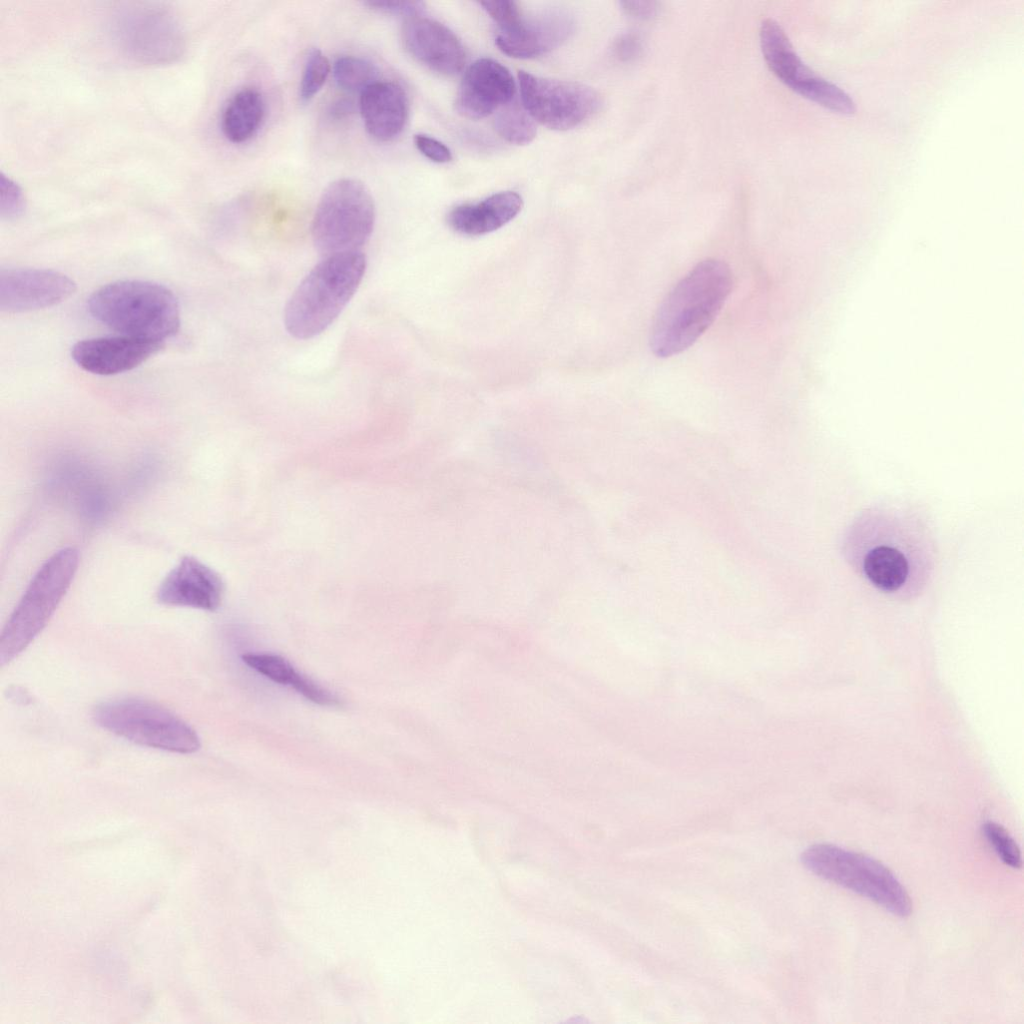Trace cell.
<instances>
[{
	"label": "cell",
	"mask_w": 1024,
	"mask_h": 1024,
	"mask_svg": "<svg viewBox=\"0 0 1024 1024\" xmlns=\"http://www.w3.org/2000/svg\"><path fill=\"white\" fill-rule=\"evenodd\" d=\"M732 288L729 266L705 259L666 295L653 320L650 347L657 357L677 355L709 328Z\"/></svg>",
	"instance_id": "obj_1"
},
{
	"label": "cell",
	"mask_w": 1024,
	"mask_h": 1024,
	"mask_svg": "<svg viewBox=\"0 0 1024 1024\" xmlns=\"http://www.w3.org/2000/svg\"><path fill=\"white\" fill-rule=\"evenodd\" d=\"M365 269L361 250L324 257L287 301L284 324L288 333L310 339L326 330L355 294Z\"/></svg>",
	"instance_id": "obj_2"
},
{
	"label": "cell",
	"mask_w": 1024,
	"mask_h": 1024,
	"mask_svg": "<svg viewBox=\"0 0 1024 1024\" xmlns=\"http://www.w3.org/2000/svg\"><path fill=\"white\" fill-rule=\"evenodd\" d=\"M90 314L121 335L164 342L180 327L174 293L145 280H119L97 289L88 299Z\"/></svg>",
	"instance_id": "obj_3"
},
{
	"label": "cell",
	"mask_w": 1024,
	"mask_h": 1024,
	"mask_svg": "<svg viewBox=\"0 0 1024 1024\" xmlns=\"http://www.w3.org/2000/svg\"><path fill=\"white\" fill-rule=\"evenodd\" d=\"M78 563V551L67 547L39 568L2 630L1 666L25 650L46 626L69 589Z\"/></svg>",
	"instance_id": "obj_4"
},
{
	"label": "cell",
	"mask_w": 1024,
	"mask_h": 1024,
	"mask_svg": "<svg viewBox=\"0 0 1024 1024\" xmlns=\"http://www.w3.org/2000/svg\"><path fill=\"white\" fill-rule=\"evenodd\" d=\"M803 865L815 875L851 890L890 913L907 917L912 901L904 886L879 861L832 844H815L801 855Z\"/></svg>",
	"instance_id": "obj_5"
},
{
	"label": "cell",
	"mask_w": 1024,
	"mask_h": 1024,
	"mask_svg": "<svg viewBox=\"0 0 1024 1024\" xmlns=\"http://www.w3.org/2000/svg\"><path fill=\"white\" fill-rule=\"evenodd\" d=\"M375 204L368 188L354 178L330 183L317 204L311 235L324 257L361 250L375 223Z\"/></svg>",
	"instance_id": "obj_6"
},
{
	"label": "cell",
	"mask_w": 1024,
	"mask_h": 1024,
	"mask_svg": "<svg viewBox=\"0 0 1024 1024\" xmlns=\"http://www.w3.org/2000/svg\"><path fill=\"white\" fill-rule=\"evenodd\" d=\"M95 722L136 744L181 754L200 748L196 731L166 708L144 699L123 698L98 705Z\"/></svg>",
	"instance_id": "obj_7"
},
{
	"label": "cell",
	"mask_w": 1024,
	"mask_h": 1024,
	"mask_svg": "<svg viewBox=\"0 0 1024 1024\" xmlns=\"http://www.w3.org/2000/svg\"><path fill=\"white\" fill-rule=\"evenodd\" d=\"M113 34L121 51L144 65L172 63L186 48L180 23L173 14L159 7L136 6L123 10L115 19Z\"/></svg>",
	"instance_id": "obj_8"
},
{
	"label": "cell",
	"mask_w": 1024,
	"mask_h": 1024,
	"mask_svg": "<svg viewBox=\"0 0 1024 1024\" xmlns=\"http://www.w3.org/2000/svg\"><path fill=\"white\" fill-rule=\"evenodd\" d=\"M521 102L537 123L558 131L573 129L600 108V95L591 87L572 81L542 78L518 72Z\"/></svg>",
	"instance_id": "obj_9"
},
{
	"label": "cell",
	"mask_w": 1024,
	"mask_h": 1024,
	"mask_svg": "<svg viewBox=\"0 0 1024 1024\" xmlns=\"http://www.w3.org/2000/svg\"><path fill=\"white\" fill-rule=\"evenodd\" d=\"M759 41L767 66L790 89L830 110L844 114L856 111L849 94L816 74L801 60L775 20L768 18L762 21Z\"/></svg>",
	"instance_id": "obj_10"
},
{
	"label": "cell",
	"mask_w": 1024,
	"mask_h": 1024,
	"mask_svg": "<svg viewBox=\"0 0 1024 1024\" xmlns=\"http://www.w3.org/2000/svg\"><path fill=\"white\" fill-rule=\"evenodd\" d=\"M76 283L59 271L8 268L0 271V310L23 313L54 306L69 298Z\"/></svg>",
	"instance_id": "obj_11"
},
{
	"label": "cell",
	"mask_w": 1024,
	"mask_h": 1024,
	"mask_svg": "<svg viewBox=\"0 0 1024 1024\" xmlns=\"http://www.w3.org/2000/svg\"><path fill=\"white\" fill-rule=\"evenodd\" d=\"M515 80L501 63L481 58L466 70L456 94L457 112L469 119H482L514 100Z\"/></svg>",
	"instance_id": "obj_12"
},
{
	"label": "cell",
	"mask_w": 1024,
	"mask_h": 1024,
	"mask_svg": "<svg viewBox=\"0 0 1024 1024\" xmlns=\"http://www.w3.org/2000/svg\"><path fill=\"white\" fill-rule=\"evenodd\" d=\"M401 39L417 62L438 74L453 76L465 65L466 52L459 38L434 19L421 14L407 18Z\"/></svg>",
	"instance_id": "obj_13"
},
{
	"label": "cell",
	"mask_w": 1024,
	"mask_h": 1024,
	"mask_svg": "<svg viewBox=\"0 0 1024 1024\" xmlns=\"http://www.w3.org/2000/svg\"><path fill=\"white\" fill-rule=\"evenodd\" d=\"M162 346V342L127 335L96 337L75 343L71 356L83 370L107 376L136 368Z\"/></svg>",
	"instance_id": "obj_14"
},
{
	"label": "cell",
	"mask_w": 1024,
	"mask_h": 1024,
	"mask_svg": "<svg viewBox=\"0 0 1024 1024\" xmlns=\"http://www.w3.org/2000/svg\"><path fill=\"white\" fill-rule=\"evenodd\" d=\"M571 16L562 10H546L522 18L513 26L499 30L495 43L506 55L528 59L543 55L561 45L573 31Z\"/></svg>",
	"instance_id": "obj_15"
},
{
	"label": "cell",
	"mask_w": 1024,
	"mask_h": 1024,
	"mask_svg": "<svg viewBox=\"0 0 1024 1024\" xmlns=\"http://www.w3.org/2000/svg\"><path fill=\"white\" fill-rule=\"evenodd\" d=\"M223 594L221 577L198 559L185 556L163 579L156 597L164 605L214 611Z\"/></svg>",
	"instance_id": "obj_16"
},
{
	"label": "cell",
	"mask_w": 1024,
	"mask_h": 1024,
	"mask_svg": "<svg viewBox=\"0 0 1024 1024\" xmlns=\"http://www.w3.org/2000/svg\"><path fill=\"white\" fill-rule=\"evenodd\" d=\"M359 110L368 134L379 142H390L406 126L409 102L400 84L378 80L361 92Z\"/></svg>",
	"instance_id": "obj_17"
},
{
	"label": "cell",
	"mask_w": 1024,
	"mask_h": 1024,
	"mask_svg": "<svg viewBox=\"0 0 1024 1024\" xmlns=\"http://www.w3.org/2000/svg\"><path fill=\"white\" fill-rule=\"evenodd\" d=\"M521 196L503 191L486 199L455 207L448 215V223L456 232L478 236L495 231L511 221L521 210Z\"/></svg>",
	"instance_id": "obj_18"
},
{
	"label": "cell",
	"mask_w": 1024,
	"mask_h": 1024,
	"mask_svg": "<svg viewBox=\"0 0 1024 1024\" xmlns=\"http://www.w3.org/2000/svg\"><path fill=\"white\" fill-rule=\"evenodd\" d=\"M264 117L263 95L255 88L245 87L234 93L225 105L221 115V130L228 141L244 143L257 133Z\"/></svg>",
	"instance_id": "obj_19"
},
{
	"label": "cell",
	"mask_w": 1024,
	"mask_h": 1024,
	"mask_svg": "<svg viewBox=\"0 0 1024 1024\" xmlns=\"http://www.w3.org/2000/svg\"><path fill=\"white\" fill-rule=\"evenodd\" d=\"M861 565L865 577L875 587L886 592L901 589L908 581L912 568L906 553L895 543H887L885 540L866 550Z\"/></svg>",
	"instance_id": "obj_20"
},
{
	"label": "cell",
	"mask_w": 1024,
	"mask_h": 1024,
	"mask_svg": "<svg viewBox=\"0 0 1024 1024\" xmlns=\"http://www.w3.org/2000/svg\"><path fill=\"white\" fill-rule=\"evenodd\" d=\"M494 128L501 138L515 145L528 144L537 134L533 118L514 100L497 111Z\"/></svg>",
	"instance_id": "obj_21"
},
{
	"label": "cell",
	"mask_w": 1024,
	"mask_h": 1024,
	"mask_svg": "<svg viewBox=\"0 0 1024 1024\" xmlns=\"http://www.w3.org/2000/svg\"><path fill=\"white\" fill-rule=\"evenodd\" d=\"M335 82L349 92L364 91L378 81V71L373 63L357 56H341L332 67Z\"/></svg>",
	"instance_id": "obj_22"
},
{
	"label": "cell",
	"mask_w": 1024,
	"mask_h": 1024,
	"mask_svg": "<svg viewBox=\"0 0 1024 1024\" xmlns=\"http://www.w3.org/2000/svg\"><path fill=\"white\" fill-rule=\"evenodd\" d=\"M331 66L328 58L317 48L307 53L299 86V97L303 102L311 100L324 85Z\"/></svg>",
	"instance_id": "obj_23"
},
{
	"label": "cell",
	"mask_w": 1024,
	"mask_h": 1024,
	"mask_svg": "<svg viewBox=\"0 0 1024 1024\" xmlns=\"http://www.w3.org/2000/svg\"><path fill=\"white\" fill-rule=\"evenodd\" d=\"M242 661L272 681L290 685L298 671L283 657L266 653H246Z\"/></svg>",
	"instance_id": "obj_24"
},
{
	"label": "cell",
	"mask_w": 1024,
	"mask_h": 1024,
	"mask_svg": "<svg viewBox=\"0 0 1024 1024\" xmlns=\"http://www.w3.org/2000/svg\"><path fill=\"white\" fill-rule=\"evenodd\" d=\"M983 834L1005 865L1016 869L1022 866L1019 846L1003 826L992 821L986 822Z\"/></svg>",
	"instance_id": "obj_25"
},
{
	"label": "cell",
	"mask_w": 1024,
	"mask_h": 1024,
	"mask_svg": "<svg viewBox=\"0 0 1024 1024\" xmlns=\"http://www.w3.org/2000/svg\"><path fill=\"white\" fill-rule=\"evenodd\" d=\"M0 191L1 216L6 219L19 217L25 207V200L20 187L13 180L2 174Z\"/></svg>",
	"instance_id": "obj_26"
},
{
	"label": "cell",
	"mask_w": 1024,
	"mask_h": 1024,
	"mask_svg": "<svg viewBox=\"0 0 1024 1024\" xmlns=\"http://www.w3.org/2000/svg\"><path fill=\"white\" fill-rule=\"evenodd\" d=\"M480 5L498 25L499 30L515 25L523 16L519 5L511 0L482 1Z\"/></svg>",
	"instance_id": "obj_27"
},
{
	"label": "cell",
	"mask_w": 1024,
	"mask_h": 1024,
	"mask_svg": "<svg viewBox=\"0 0 1024 1024\" xmlns=\"http://www.w3.org/2000/svg\"><path fill=\"white\" fill-rule=\"evenodd\" d=\"M290 686L306 699L318 705L329 707L340 705L339 699L334 694L299 672L296 673Z\"/></svg>",
	"instance_id": "obj_28"
},
{
	"label": "cell",
	"mask_w": 1024,
	"mask_h": 1024,
	"mask_svg": "<svg viewBox=\"0 0 1024 1024\" xmlns=\"http://www.w3.org/2000/svg\"><path fill=\"white\" fill-rule=\"evenodd\" d=\"M365 5L373 10L393 15H402L407 18L420 15L424 10L425 4L421 1H390V0H376L365 2Z\"/></svg>",
	"instance_id": "obj_29"
},
{
	"label": "cell",
	"mask_w": 1024,
	"mask_h": 1024,
	"mask_svg": "<svg viewBox=\"0 0 1024 1024\" xmlns=\"http://www.w3.org/2000/svg\"><path fill=\"white\" fill-rule=\"evenodd\" d=\"M414 144L421 154L433 162L447 163L452 160L450 149L429 135L416 134L414 136Z\"/></svg>",
	"instance_id": "obj_30"
},
{
	"label": "cell",
	"mask_w": 1024,
	"mask_h": 1024,
	"mask_svg": "<svg viewBox=\"0 0 1024 1024\" xmlns=\"http://www.w3.org/2000/svg\"><path fill=\"white\" fill-rule=\"evenodd\" d=\"M643 43L641 37L633 32L620 35L613 44V53L623 62L632 61L641 55Z\"/></svg>",
	"instance_id": "obj_31"
},
{
	"label": "cell",
	"mask_w": 1024,
	"mask_h": 1024,
	"mask_svg": "<svg viewBox=\"0 0 1024 1024\" xmlns=\"http://www.w3.org/2000/svg\"><path fill=\"white\" fill-rule=\"evenodd\" d=\"M620 5L626 15L637 20L651 19L659 10L656 1L628 0L620 2Z\"/></svg>",
	"instance_id": "obj_32"
},
{
	"label": "cell",
	"mask_w": 1024,
	"mask_h": 1024,
	"mask_svg": "<svg viewBox=\"0 0 1024 1024\" xmlns=\"http://www.w3.org/2000/svg\"><path fill=\"white\" fill-rule=\"evenodd\" d=\"M354 111V104L351 100L341 98L335 100L329 109V114L334 119H343L348 117Z\"/></svg>",
	"instance_id": "obj_33"
}]
</instances>
